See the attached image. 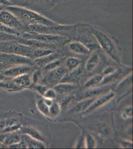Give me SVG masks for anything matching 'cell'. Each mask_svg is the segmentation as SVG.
<instances>
[{"label":"cell","instance_id":"obj_18","mask_svg":"<svg viewBox=\"0 0 133 149\" xmlns=\"http://www.w3.org/2000/svg\"><path fill=\"white\" fill-rule=\"evenodd\" d=\"M108 91H109V87L106 86V85L92 88L85 93L83 98L96 97L108 93Z\"/></svg>","mask_w":133,"mask_h":149},{"label":"cell","instance_id":"obj_48","mask_svg":"<svg viewBox=\"0 0 133 149\" xmlns=\"http://www.w3.org/2000/svg\"><path fill=\"white\" fill-rule=\"evenodd\" d=\"M0 12H1V10H0Z\"/></svg>","mask_w":133,"mask_h":149},{"label":"cell","instance_id":"obj_43","mask_svg":"<svg viewBox=\"0 0 133 149\" xmlns=\"http://www.w3.org/2000/svg\"><path fill=\"white\" fill-rule=\"evenodd\" d=\"M10 5H12V3L9 0H0V6L7 7Z\"/></svg>","mask_w":133,"mask_h":149},{"label":"cell","instance_id":"obj_36","mask_svg":"<svg viewBox=\"0 0 133 149\" xmlns=\"http://www.w3.org/2000/svg\"><path fill=\"white\" fill-rule=\"evenodd\" d=\"M57 93L56 92L54 88H48L45 92L43 97L45 98H49L54 100L57 97Z\"/></svg>","mask_w":133,"mask_h":149},{"label":"cell","instance_id":"obj_12","mask_svg":"<svg viewBox=\"0 0 133 149\" xmlns=\"http://www.w3.org/2000/svg\"><path fill=\"white\" fill-rule=\"evenodd\" d=\"M22 141V134L19 131L6 133L3 143L2 148H8L10 146L18 144Z\"/></svg>","mask_w":133,"mask_h":149},{"label":"cell","instance_id":"obj_14","mask_svg":"<svg viewBox=\"0 0 133 149\" xmlns=\"http://www.w3.org/2000/svg\"><path fill=\"white\" fill-rule=\"evenodd\" d=\"M12 79L22 90L29 88L32 85L31 74H21L12 78Z\"/></svg>","mask_w":133,"mask_h":149},{"label":"cell","instance_id":"obj_32","mask_svg":"<svg viewBox=\"0 0 133 149\" xmlns=\"http://www.w3.org/2000/svg\"><path fill=\"white\" fill-rule=\"evenodd\" d=\"M0 31L5 32L8 34L15 36L17 37H19L20 36L19 31L15 29H13L9 26H6L5 24H1V23H0Z\"/></svg>","mask_w":133,"mask_h":149},{"label":"cell","instance_id":"obj_27","mask_svg":"<svg viewBox=\"0 0 133 149\" xmlns=\"http://www.w3.org/2000/svg\"><path fill=\"white\" fill-rule=\"evenodd\" d=\"M81 63V60L74 57H70L65 60V68L68 71H72L78 68L80 66Z\"/></svg>","mask_w":133,"mask_h":149},{"label":"cell","instance_id":"obj_6","mask_svg":"<svg viewBox=\"0 0 133 149\" xmlns=\"http://www.w3.org/2000/svg\"><path fill=\"white\" fill-rule=\"evenodd\" d=\"M22 37L24 39H33L39 41L47 44H53L60 42L64 40L65 37L61 35L56 34H44L33 32H25L22 36Z\"/></svg>","mask_w":133,"mask_h":149},{"label":"cell","instance_id":"obj_25","mask_svg":"<svg viewBox=\"0 0 133 149\" xmlns=\"http://www.w3.org/2000/svg\"><path fill=\"white\" fill-rule=\"evenodd\" d=\"M104 77L101 74H95L91 77L84 84V86L86 88H92L99 86Z\"/></svg>","mask_w":133,"mask_h":149},{"label":"cell","instance_id":"obj_35","mask_svg":"<svg viewBox=\"0 0 133 149\" xmlns=\"http://www.w3.org/2000/svg\"><path fill=\"white\" fill-rule=\"evenodd\" d=\"M98 131L102 135H108L109 134L110 128L104 123H100L97 125Z\"/></svg>","mask_w":133,"mask_h":149},{"label":"cell","instance_id":"obj_29","mask_svg":"<svg viewBox=\"0 0 133 149\" xmlns=\"http://www.w3.org/2000/svg\"><path fill=\"white\" fill-rule=\"evenodd\" d=\"M49 115L52 118L58 117L61 112V105L58 102L54 101L49 107Z\"/></svg>","mask_w":133,"mask_h":149},{"label":"cell","instance_id":"obj_34","mask_svg":"<svg viewBox=\"0 0 133 149\" xmlns=\"http://www.w3.org/2000/svg\"><path fill=\"white\" fill-rule=\"evenodd\" d=\"M19 37L15 36L8 34L0 31V42H4L10 40H17Z\"/></svg>","mask_w":133,"mask_h":149},{"label":"cell","instance_id":"obj_45","mask_svg":"<svg viewBox=\"0 0 133 149\" xmlns=\"http://www.w3.org/2000/svg\"><path fill=\"white\" fill-rule=\"evenodd\" d=\"M44 98V102H45L46 104V105L48 106V107H50L51 105H52V104L53 102H54V100H51V99H49V98H45V97H43Z\"/></svg>","mask_w":133,"mask_h":149},{"label":"cell","instance_id":"obj_16","mask_svg":"<svg viewBox=\"0 0 133 149\" xmlns=\"http://www.w3.org/2000/svg\"><path fill=\"white\" fill-rule=\"evenodd\" d=\"M82 73V71L79 68V66L75 69L68 72L63 77L60 83L75 84L79 80Z\"/></svg>","mask_w":133,"mask_h":149},{"label":"cell","instance_id":"obj_5","mask_svg":"<svg viewBox=\"0 0 133 149\" xmlns=\"http://www.w3.org/2000/svg\"><path fill=\"white\" fill-rule=\"evenodd\" d=\"M0 62L5 66V67L17 65L35 66L33 60L31 58L4 52L0 53Z\"/></svg>","mask_w":133,"mask_h":149},{"label":"cell","instance_id":"obj_31","mask_svg":"<svg viewBox=\"0 0 133 149\" xmlns=\"http://www.w3.org/2000/svg\"><path fill=\"white\" fill-rule=\"evenodd\" d=\"M29 88L36 92L41 97H43L46 91L48 89V86L46 85L41 84H32Z\"/></svg>","mask_w":133,"mask_h":149},{"label":"cell","instance_id":"obj_46","mask_svg":"<svg viewBox=\"0 0 133 149\" xmlns=\"http://www.w3.org/2000/svg\"><path fill=\"white\" fill-rule=\"evenodd\" d=\"M6 79H7V78L3 75L2 72H0V81H2L5 80Z\"/></svg>","mask_w":133,"mask_h":149},{"label":"cell","instance_id":"obj_11","mask_svg":"<svg viewBox=\"0 0 133 149\" xmlns=\"http://www.w3.org/2000/svg\"><path fill=\"white\" fill-rule=\"evenodd\" d=\"M19 131L22 134L26 135L33 139H36L45 143L44 136L36 127L23 123L22 127H20V129L19 130Z\"/></svg>","mask_w":133,"mask_h":149},{"label":"cell","instance_id":"obj_19","mask_svg":"<svg viewBox=\"0 0 133 149\" xmlns=\"http://www.w3.org/2000/svg\"><path fill=\"white\" fill-rule=\"evenodd\" d=\"M77 88L75 84L59 83L53 86L56 92L59 95H66L74 91Z\"/></svg>","mask_w":133,"mask_h":149},{"label":"cell","instance_id":"obj_44","mask_svg":"<svg viewBox=\"0 0 133 149\" xmlns=\"http://www.w3.org/2000/svg\"><path fill=\"white\" fill-rule=\"evenodd\" d=\"M6 133H0V148L3 147V143Z\"/></svg>","mask_w":133,"mask_h":149},{"label":"cell","instance_id":"obj_47","mask_svg":"<svg viewBox=\"0 0 133 149\" xmlns=\"http://www.w3.org/2000/svg\"><path fill=\"white\" fill-rule=\"evenodd\" d=\"M4 68H5V66H3V65L2 64V63L0 62V72H2Z\"/></svg>","mask_w":133,"mask_h":149},{"label":"cell","instance_id":"obj_42","mask_svg":"<svg viewBox=\"0 0 133 149\" xmlns=\"http://www.w3.org/2000/svg\"><path fill=\"white\" fill-rule=\"evenodd\" d=\"M121 146L123 148H133V144L131 142H129L128 141H123L121 142Z\"/></svg>","mask_w":133,"mask_h":149},{"label":"cell","instance_id":"obj_10","mask_svg":"<svg viewBox=\"0 0 133 149\" xmlns=\"http://www.w3.org/2000/svg\"><path fill=\"white\" fill-rule=\"evenodd\" d=\"M115 96V93L114 92H110L96 97L90 107L85 111L82 113L81 114L84 115L91 113L94 110L99 109L100 107H102L106 103L109 102Z\"/></svg>","mask_w":133,"mask_h":149},{"label":"cell","instance_id":"obj_2","mask_svg":"<svg viewBox=\"0 0 133 149\" xmlns=\"http://www.w3.org/2000/svg\"><path fill=\"white\" fill-rule=\"evenodd\" d=\"M91 32L100 47L114 61L121 64L120 47L116 40L107 32L96 26H91Z\"/></svg>","mask_w":133,"mask_h":149},{"label":"cell","instance_id":"obj_38","mask_svg":"<svg viewBox=\"0 0 133 149\" xmlns=\"http://www.w3.org/2000/svg\"><path fill=\"white\" fill-rule=\"evenodd\" d=\"M5 112L0 109V133H3V130L5 128Z\"/></svg>","mask_w":133,"mask_h":149},{"label":"cell","instance_id":"obj_4","mask_svg":"<svg viewBox=\"0 0 133 149\" xmlns=\"http://www.w3.org/2000/svg\"><path fill=\"white\" fill-rule=\"evenodd\" d=\"M5 128L3 133H8L19 131L23 123L24 117L15 111L10 110L5 112Z\"/></svg>","mask_w":133,"mask_h":149},{"label":"cell","instance_id":"obj_24","mask_svg":"<svg viewBox=\"0 0 133 149\" xmlns=\"http://www.w3.org/2000/svg\"><path fill=\"white\" fill-rule=\"evenodd\" d=\"M66 57L63 56L51 61L43 67L44 71L49 72L61 66L65 62Z\"/></svg>","mask_w":133,"mask_h":149},{"label":"cell","instance_id":"obj_15","mask_svg":"<svg viewBox=\"0 0 133 149\" xmlns=\"http://www.w3.org/2000/svg\"><path fill=\"white\" fill-rule=\"evenodd\" d=\"M69 49L72 52L78 54H88L91 51L86 45L78 40L72 41L70 43Z\"/></svg>","mask_w":133,"mask_h":149},{"label":"cell","instance_id":"obj_21","mask_svg":"<svg viewBox=\"0 0 133 149\" xmlns=\"http://www.w3.org/2000/svg\"><path fill=\"white\" fill-rule=\"evenodd\" d=\"M100 56L96 53H93L89 56L85 65V69L88 72H91L96 69L100 62Z\"/></svg>","mask_w":133,"mask_h":149},{"label":"cell","instance_id":"obj_8","mask_svg":"<svg viewBox=\"0 0 133 149\" xmlns=\"http://www.w3.org/2000/svg\"><path fill=\"white\" fill-rule=\"evenodd\" d=\"M0 23L18 31L26 29V26L15 15L6 10L0 12Z\"/></svg>","mask_w":133,"mask_h":149},{"label":"cell","instance_id":"obj_3","mask_svg":"<svg viewBox=\"0 0 133 149\" xmlns=\"http://www.w3.org/2000/svg\"><path fill=\"white\" fill-rule=\"evenodd\" d=\"M34 48L22 44L17 40L0 42V50L2 52L26 56L32 59Z\"/></svg>","mask_w":133,"mask_h":149},{"label":"cell","instance_id":"obj_1","mask_svg":"<svg viewBox=\"0 0 133 149\" xmlns=\"http://www.w3.org/2000/svg\"><path fill=\"white\" fill-rule=\"evenodd\" d=\"M5 10L15 15L25 26L37 24L54 26L59 24L41 14L24 7L10 5L6 7Z\"/></svg>","mask_w":133,"mask_h":149},{"label":"cell","instance_id":"obj_26","mask_svg":"<svg viewBox=\"0 0 133 149\" xmlns=\"http://www.w3.org/2000/svg\"><path fill=\"white\" fill-rule=\"evenodd\" d=\"M54 53V50L51 48H43L34 49L32 55V59L34 60L36 59L43 57L44 56L51 54Z\"/></svg>","mask_w":133,"mask_h":149},{"label":"cell","instance_id":"obj_41","mask_svg":"<svg viewBox=\"0 0 133 149\" xmlns=\"http://www.w3.org/2000/svg\"><path fill=\"white\" fill-rule=\"evenodd\" d=\"M76 148H85L84 145V137L81 136L80 137V139L78 140V142L76 145Z\"/></svg>","mask_w":133,"mask_h":149},{"label":"cell","instance_id":"obj_33","mask_svg":"<svg viewBox=\"0 0 133 149\" xmlns=\"http://www.w3.org/2000/svg\"><path fill=\"white\" fill-rule=\"evenodd\" d=\"M43 72L39 69H36L31 74L32 84H39L42 78Z\"/></svg>","mask_w":133,"mask_h":149},{"label":"cell","instance_id":"obj_7","mask_svg":"<svg viewBox=\"0 0 133 149\" xmlns=\"http://www.w3.org/2000/svg\"><path fill=\"white\" fill-rule=\"evenodd\" d=\"M36 68V66L17 65L5 67L2 73L8 79H12L24 74H32Z\"/></svg>","mask_w":133,"mask_h":149},{"label":"cell","instance_id":"obj_17","mask_svg":"<svg viewBox=\"0 0 133 149\" xmlns=\"http://www.w3.org/2000/svg\"><path fill=\"white\" fill-rule=\"evenodd\" d=\"M96 97H89L84 98V100L81 101L78 104H77L72 109L70 110V113H81V114L85 111L91 105L93 102L95 100Z\"/></svg>","mask_w":133,"mask_h":149},{"label":"cell","instance_id":"obj_37","mask_svg":"<svg viewBox=\"0 0 133 149\" xmlns=\"http://www.w3.org/2000/svg\"><path fill=\"white\" fill-rule=\"evenodd\" d=\"M132 107L128 106L126 107L122 112L121 116L124 119H127L131 118L133 116L132 114Z\"/></svg>","mask_w":133,"mask_h":149},{"label":"cell","instance_id":"obj_23","mask_svg":"<svg viewBox=\"0 0 133 149\" xmlns=\"http://www.w3.org/2000/svg\"><path fill=\"white\" fill-rule=\"evenodd\" d=\"M60 57H60L59 55L53 53L52 54L34 60V64L35 66H39L40 67H44L45 65L47 64V63H49L51 61Z\"/></svg>","mask_w":133,"mask_h":149},{"label":"cell","instance_id":"obj_22","mask_svg":"<svg viewBox=\"0 0 133 149\" xmlns=\"http://www.w3.org/2000/svg\"><path fill=\"white\" fill-rule=\"evenodd\" d=\"M123 71L122 70L117 69L116 71L112 74L104 77L102 81H101V83L100 84L99 86H104L116 81V80H118L119 78H120L122 76H123Z\"/></svg>","mask_w":133,"mask_h":149},{"label":"cell","instance_id":"obj_40","mask_svg":"<svg viewBox=\"0 0 133 149\" xmlns=\"http://www.w3.org/2000/svg\"><path fill=\"white\" fill-rule=\"evenodd\" d=\"M74 100V97L73 96H68V97H65L64 98L62 99L61 100V105L63 106H65L69 104L71 102V100Z\"/></svg>","mask_w":133,"mask_h":149},{"label":"cell","instance_id":"obj_39","mask_svg":"<svg viewBox=\"0 0 133 149\" xmlns=\"http://www.w3.org/2000/svg\"><path fill=\"white\" fill-rule=\"evenodd\" d=\"M117 70V68H116L114 66H108L103 70L101 74L103 77L106 76L114 73Z\"/></svg>","mask_w":133,"mask_h":149},{"label":"cell","instance_id":"obj_28","mask_svg":"<svg viewBox=\"0 0 133 149\" xmlns=\"http://www.w3.org/2000/svg\"><path fill=\"white\" fill-rule=\"evenodd\" d=\"M36 107L41 113L45 116H49V107H48L44 102L43 97H37L36 102Z\"/></svg>","mask_w":133,"mask_h":149},{"label":"cell","instance_id":"obj_30","mask_svg":"<svg viewBox=\"0 0 133 149\" xmlns=\"http://www.w3.org/2000/svg\"><path fill=\"white\" fill-rule=\"evenodd\" d=\"M85 148L88 149L95 148L96 146V141L91 134H86L84 137Z\"/></svg>","mask_w":133,"mask_h":149},{"label":"cell","instance_id":"obj_13","mask_svg":"<svg viewBox=\"0 0 133 149\" xmlns=\"http://www.w3.org/2000/svg\"><path fill=\"white\" fill-rule=\"evenodd\" d=\"M0 91L6 93H14L22 90L17 86L12 79H6L0 81Z\"/></svg>","mask_w":133,"mask_h":149},{"label":"cell","instance_id":"obj_20","mask_svg":"<svg viewBox=\"0 0 133 149\" xmlns=\"http://www.w3.org/2000/svg\"><path fill=\"white\" fill-rule=\"evenodd\" d=\"M22 140L25 143L26 148L29 149H44L46 148L45 143L36 139H33L29 136L22 134Z\"/></svg>","mask_w":133,"mask_h":149},{"label":"cell","instance_id":"obj_9","mask_svg":"<svg viewBox=\"0 0 133 149\" xmlns=\"http://www.w3.org/2000/svg\"><path fill=\"white\" fill-rule=\"evenodd\" d=\"M68 70L61 66L48 72L47 74L44 76L41 80L40 84L49 86L55 84V85L59 83L61 79L66 73H67ZM54 85V86H55Z\"/></svg>","mask_w":133,"mask_h":149}]
</instances>
